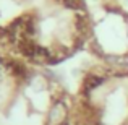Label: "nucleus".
<instances>
[{
	"label": "nucleus",
	"instance_id": "obj_1",
	"mask_svg": "<svg viewBox=\"0 0 128 125\" xmlns=\"http://www.w3.org/2000/svg\"><path fill=\"white\" fill-rule=\"evenodd\" d=\"M73 106L65 91H58L44 112L42 125H70L73 122Z\"/></svg>",
	"mask_w": 128,
	"mask_h": 125
},
{
	"label": "nucleus",
	"instance_id": "obj_2",
	"mask_svg": "<svg viewBox=\"0 0 128 125\" xmlns=\"http://www.w3.org/2000/svg\"><path fill=\"white\" fill-rule=\"evenodd\" d=\"M54 2L60 7L75 10V12H84L86 8V0H54Z\"/></svg>",
	"mask_w": 128,
	"mask_h": 125
},
{
	"label": "nucleus",
	"instance_id": "obj_3",
	"mask_svg": "<svg viewBox=\"0 0 128 125\" xmlns=\"http://www.w3.org/2000/svg\"><path fill=\"white\" fill-rule=\"evenodd\" d=\"M100 2H102V3H104V2H106V3H109V2H112V0H100Z\"/></svg>",
	"mask_w": 128,
	"mask_h": 125
}]
</instances>
